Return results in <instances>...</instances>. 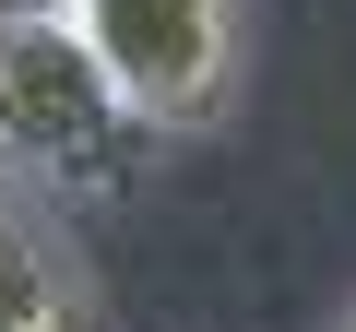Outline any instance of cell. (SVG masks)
<instances>
[{
    "instance_id": "cell-3",
    "label": "cell",
    "mask_w": 356,
    "mask_h": 332,
    "mask_svg": "<svg viewBox=\"0 0 356 332\" xmlns=\"http://www.w3.org/2000/svg\"><path fill=\"white\" fill-rule=\"evenodd\" d=\"M0 332H95V285L48 214H0Z\"/></svg>"
},
{
    "instance_id": "cell-4",
    "label": "cell",
    "mask_w": 356,
    "mask_h": 332,
    "mask_svg": "<svg viewBox=\"0 0 356 332\" xmlns=\"http://www.w3.org/2000/svg\"><path fill=\"white\" fill-rule=\"evenodd\" d=\"M0 13H72V0H0Z\"/></svg>"
},
{
    "instance_id": "cell-6",
    "label": "cell",
    "mask_w": 356,
    "mask_h": 332,
    "mask_svg": "<svg viewBox=\"0 0 356 332\" xmlns=\"http://www.w3.org/2000/svg\"><path fill=\"white\" fill-rule=\"evenodd\" d=\"M143 332H154V320H143Z\"/></svg>"
},
{
    "instance_id": "cell-5",
    "label": "cell",
    "mask_w": 356,
    "mask_h": 332,
    "mask_svg": "<svg viewBox=\"0 0 356 332\" xmlns=\"http://www.w3.org/2000/svg\"><path fill=\"white\" fill-rule=\"evenodd\" d=\"M344 332H356V320H344Z\"/></svg>"
},
{
    "instance_id": "cell-2",
    "label": "cell",
    "mask_w": 356,
    "mask_h": 332,
    "mask_svg": "<svg viewBox=\"0 0 356 332\" xmlns=\"http://www.w3.org/2000/svg\"><path fill=\"white\" fill-rule=\"evenodd\" d=\"M72 24L143 131H202L238 83V0H72Z\"/></svg>"
},
{
    "instance_id": "cell-1",
    "label": "cell",
    "mask_w": 356,
    "mask_h": 332,
    "mask_svg": "<svg viewBox=\"0 0 356 332\" xmlns=\"http://www.w3.org/2000/svg\"><path fill=\"white\" fill-rule=\"evenodd\" d=\"M143 119L131 95L107 83V60L83 48L72 13H0V154L24 166V179L48 190H131V166H143Z\"/></svg>"
}]
</instances>
